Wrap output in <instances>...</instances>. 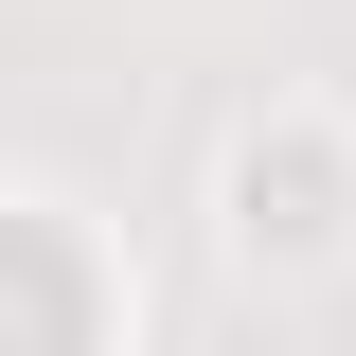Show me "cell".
<instances>
[{
	"instance_id": "1",
	"label": "cell",
	"mask_w": 356,
	"mask_h": 356,
	"mask_svg": "<svg viewBox=\"0 0 356 356\" xmlns=\"http://www.w3.org/2000/svg\"><path fill=\"white\" fill-rule=\"evenodd\" d=\"M0 321H36V339H72V321H89V285H72V267H36V250H0Z\"/></svg>"
}]
</instances>
